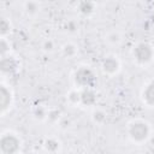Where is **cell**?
I'll use <instances>...</instances> for the list:
<instances>
[{
    "label": "cell",
    "mask_w": 154,
    "mask_h": 154,
    "mask_svg": "<svg viewBox=\"0 0 154 154\" xmlns=\"http://www.w3.org/2000/svg\"><path fill=\"white\" fill-rule=\"evenodd\" d=\"M152 129L150 125L141 119L132 120L128 126V135L135 143H143L146 142L150 136Z\"/></svg>",
    "instance_id": "obj_1"
},
{
    "label": "cell",
    "mask_w": 154,
    "mask_h": 154,
    "mask_svg": "<svg viewBox=\"0 0 154 154\" xmlns=\"http://www.w3.org/2000/svg\"><path fill=\"white\" fill-rule=\"evenodd\" d=\"M73 81H75V84L82 90L85 88H93L96 83V77L89 67L81 66L79 69L76 70L73 75Z\"/></svg>",
    "instance_id": "obj_2"
},
{
    "label": "cell",
    "mask_w": 154,
    "mask_h": 154,
    "mask_svg": "<svg viewBox=\"0 0 154 154\" xmlns=\"http://www.w3.org/2000/svg\"><path fill=\"white\" fill-rule=\"evenodd\" d=\"M134 59L140 65L149 64L154 58V49L150 43L148 42H138L132 51Z\"/></svg>",
    "instance_id": "obj_3"
},
{
    "label": "cell",
    "mask_w": 154,
    "mask_h": 154,
    "mask_svg": "<svg viewBox=\"0 0 154 154\" xmlns=\"http://www.w3.org/2000/svg\"><path fill=\"white\" fill-rule=\"evenodd\" d=\"M0 149L2 154H18L20 152V140L12 132L2 134L0 138Z\"/></svg>",
    "instance_id": "obj_4"
},
{
    "label": "cell",
    "mask_w": 154,
    "mask_h": 154,
    "mask_svg": "<svg viewBox=\"0 0 154 154\" xmlns=\"http://www.w3.org/2000/svg\"><path fill=\"white\" fill-rule=\"evenodd\" d=\"M12 101H13L12 90L5 83H1V85H0V112H1V116H4L11 108Z\"/></svg>",
    "instance_id": "obj_5"
},
{
    "label": "cell",
    "mask_w": 154,
    "mask_h": 154,
    "mask_svg": "<svg viewBox=\"0 0 154 154\" xmlns=\"http://www.w3.org/2000/svg\"><path fill=\"white\" fill-rule=\"evenodd\" d=\"M19 67V61L17 60L16 57L8 54L6 57H1V63H0V69L4 75H12L14 73Z\"/></svg>",
    "instance_id": "obj_6"
},
{
    "label": "cell",
    "mask_w": 154,
    "mask_h": 154,
    "mask_svg": "<svg viewBox=\"0 0 154 154\" xmlns=\"http://www.w3.org/2000/svg\"><path fill=\"white\" fill-rule=\"evenodd\" d=\"M119 67H120L119 60L114 55H108L103 58V60L101 61V69L106 75H109V76L116 75L119 71Z\"/></svg>",
    "instance_id": "obj_7"
},
{
    "label": "cell",
    "mask_w": 154,
    "mask_h": 154,
    "mask_svg": "<svg viewBox=\"0 0 154 154\" xmlns=\"http://www.w3.org/2000/svg\"><path fill=\"white\" fill-rule=\"evenodd\" d=\"M97 101L96 93L93 88H85L81 90V103L84 106H94Z\"/></svg>",
    "instance_id": "obj_8"
},
{
    "label": "cell",
    "mask_w": 154,
    "mask_h": 154,
    "mask_svg": "<svg viewBox=\"0 0 154 154\" xmlns=\"http://www.w3.org/2000/svg\"><path fill=\"white\" fill-rule=\"evenodd\" d=\"M142 100L147 106L154 107V81L149 82L143 88V90H142Z\"/></svg>",
    "instance_id": "obj_9"
},
{
    "label": "cell",
    "mask_w": 154,
    "mask_h": 154,
    "mask_svg": "<svg viewBox=\"0 0 154 154\" xmlns=\"http://www.w3.org/2000/svg\"><path fill=\"white\" fill-rule=\"evenodd\" d=\"M95 11V4L91 1H81L78 4V12L83 16H90Z\"/></svg>",
    "instance_id": "obj_10"
},
{
    "label": "cell",
    "mask_w": 154,
    "mask_h": 154,
    "mask_svg": "<svg viewBox=\"0 0 154 154\" xmlns=\"http://www.w3.org/2000/svg\"><path fill=\"white\" fill-rule=\"evenodd\" d=\"M60 148V142L55 138H47L45 141V149L49 153H55Z\"/></svg>",
    "instance_id": "obj_11"
},
{
    "label": "cell",
    "mask_w": 154,
    "mask_h": 154,
    "mask_svg": "<svg viewBox=\"0 0 154 154\" xmlns=\"http://www.w3.org/2000/svg\"><path fill=\"white\" fill-rule=\"evenodd\" d=\"M24 10L30 16L36 14L40 11V4L37 1H26L24 2Z\"/></svg>",
    "instance_id": "obj_12"
},
{
    "label": "cell",
    "mask_w": 154,
    "mask_h": 154,
    "mask_svg": "<svg viewBox=\"0 0 154 154\" xmlns=\"http://www.w3.org/2000/svg\"><path fill=\"white\" fill-rule=\"evenodd\" d=\"M77 53V47L73 43H66L63 46V54L66 58H72Z\"/></svg>",
    "instance_id": "obj_13"
},
{
    "label": "cell",
    "mask_w": 154,
    "mask_h": 154,
    "mask_svg": "<svg viewBox=\"0 0 154 154\" xmlns=\"http://www.w3.org/2000/svg\"><path fill=\"white\" fill-rule=\"evenodd\" d=\"M67 100H69L70 103H72V105L81 103V90H77V89L70 90L69 94H67Z\"/></svg>",
    "instance_id": "obj_14"
},
{
    "label": "cell",
    "mask_w": 154,
    "mask_h": 154,
    "mask_svg": "<svg viewBox=\"0 0 154 154\" xmlns=\"http://www.w3.org/2000/svg\"><path fill=\"white\" fill-rule=\"evenodd\" d=\"M11 31V23L7 18H1L0 20V34L1 37H5Z\"/></svg>",
    "instance_id": "obj_15"
},
{
    "label": "cell",
    "mask_w": 154,
    "mask_h": 154,
    "mask_svg": "<svg viewBox=\"0 0 154 154\" xmlns=\"http://www.w3.org/2000/svg\"><path fill=\"white\" fill-rule=\"evenodd\" d=\"M10 48H11V45L7 41V38L1 37V40H0V54H1V57L8 55L10 54Z\"/></svg>",
    "instance_id": "obj_16"
},
{
    "label": "cell",
    "mask_w": 154,
    "mask_h": 154,
    "mask_svg": "<svg viewBox=\"0 0 154 154\" xmlns=\"http://www.w3.org/2000/svg\"><path fill=\"white\" fill-rule=\"evenodd\" d=\"M106 40L112 45H118L120 42V40H122V36H120V34L118 31H111V32L107 34Z\"/></svg>",
    "instance_id": "obj_17"
},
{
    "label": "cell",
    "mask_w": 154,
    "mask_h": 154,
    "mask_svg": "<svg viewBox=\"0 0 154 154\" xmlns=\"http://www.w3.org/2000/svg\"><path fill=\"white\" fill-rule=\"evenodd\" d=\"M34 116H35L36 119L42 120V119L47 118V116H48V111H47L45 107H42V106H37V107L34 109Z\"/></svg>",
    "instance_id": "obj_18"
},
{
    "label": "cell",
    "mask_w": 154,
    "mask_h": 154,
    "mask_svg": "<svg viewBox=\"0 0 154 154\" xmlns=\"http://www.w3.org/2000/svg\"><path fill=\"white\" fill-rule=\"evenodd\" d=\"M93 120L97 124H101L106 120V113L102 109H96L93 112Z\"/></svg>",
    "instance_id": "obj_19"
},
{
    "label": "cell",
    "mask_w": 154,
    "mask_h": 154,
    "mask_svg": "<svg viewBox=\"0 0 154 154\" xmlns=\"http://www.w3.org/2000/svg\"><path fill=\"white\" fill-rule=\"evenodd\" d=\"M59 114H60V112H59L58 109H52V111H48L47 118H48L51 122H55V120H58Z\"/></svg>",
    "instance_id": "obj_20"
},
{
    "label": "cell",
    "mask_w": 154,
    "mask_h": 154,
    "mask_svg": "<svg viewBox=\"0 0 154 154\" xmlns=\"http://www.w3.org/2000/svg\"><path fill=\"white\" fill-rule=\"evenodd\" d=\"M42 48L46 51V52H52L54 49V42L52 40H46L42 45Z\"/></svg>",
    "instance_id": "obj_21"
},
{
    "label": "cell",
    "mask_w": 154,
    "mask_h": 154,
    "mask_svg": "<svg viewBox=\"0 0 154 154\" xmlns=\"http://www.w3.org/2000/svg\"><path fill=\"white\" fill-rule=\"evenodd\" d=\"M67 28H69V30H70V31H75V30L77 29V24H76L75 22H72V20H71V22H69V23H67Z\"/></svg>",
    "instance_id": "obj_22"
},
{
    "label": "cell",
    "mask_w": 154,
    "mask_h": 154,
    "mask_svg": "<svg viewBox=\"0 0 154 154\" xmlns=\"http://www.w3.org/2000/svg\"><path fill=\"white\" fill-rule=\"evenodd\" d=\"M26 154H32V153H26Z\"/></svg>",
    "instance_id": "obj_23"
}]
</instances>
